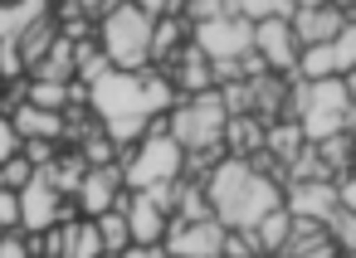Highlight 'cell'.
Masks as SVG:
<instances>
[{"label": "cell", "mask_w": 356, "mask_h": 258, "mask_svg": "<svg viewBox=\"0 0 356 258\" xmlns=\"http://www.w3.org/2000/svg\"><path fill=\"white\" fill-rule=\"evenodd\" d=\"M118 171H122V190L171 185V180H186V151L166 132H147L137 146L118 151Z\"/></svg>", "instance_id": "5"}, {"label": "cell", "mask_w": 356, "mask_h": 258, "mask_svg": "<svg viewBox=\"0 0 356 258\" xmlns=\"http://www.w3.org/2000/svg\"><path fill=\"white\" fill-rule=\"evenodd\" d=\"M327 49H332V74H337V78H346V74L356 69V20H346V25H341V35H337Z\"/></svg>", "instance_id": "23"}, {"label": "cell", "mask_w": 356, "mask_h": 258, "mask_svg": "<svg viewBox=\"0 0 356 258\" xmlns=\"http://www.w3.org/2000/svg\"><path fill=\"white\" fill-rule=\"evenodd\" d=\"M118 200H122V171L118 166H88L83 180H79V190H74L79 219H98V214L118 209Z\"/></svg>", "instance_id": "9"}, {"label": "cell", "mask_w": 356, "mask_h": 258, "mask_svg": "<svg viewBox=\"0 0 356 258\" xmlns=\"http://www.w3.org/2000/svg\"><path fill=\"white\" fill-rule=\"evenodd\" d=\"M176 112L166 117V137L191 156V151H205V146H220V137H225V122H229V112H225V103H220V88H210V93H195V98H181V103H171Z\"/></svg>", "instance_id": "6"}, {"label": "cell", "mask_w": 356, "mask_h": 258, "mask_svg": "<svg viewBox=\"0 0 356 258\" xmlns=\"http://www.w3.org/2000/svg\"><path fill=\"white\" fill-rule=\"evenodd\" d=\"M322 229H327V239L337 243V253H341V258H356V214L337 209V214H332Z\"/></svg>", "instance_id": "24"}, {"label": "cell", "mask_w": 356, "mask_h": 258, "mask_svg": "<svg viewBox=\"0 0 356 258\" xmlns=\"http://www.w3.org/2000/svg\"><path fill=\"white\" fill-rule=\"evenodd\" d=\"M10 127H15L20 141H54V146H59V137H64V117H59V112H40V108H30V103L15 108Z\"/></svg>", "instance_id": "15"}, {"label": "cell", "mask_w": 356, "mask_h": 258, "mask_svg": "<svg viewBox=\"0 0 356 258\" xmlns=\"http://www.w3.org/2000/svg\"><path fill=\"white\" fill-rule=\"evenodd\" d=\"M254 59L278 74V78H293V64H298V44H293V30L288 20H264L254 25Z\"/></svg>", "instance_id": "11"}, {"label": "cell", "mask_w": 356, "mask_h": 258, "mask_svg": "<svg viewBox=\"0 0 356 258\" xmlns=\"http://www.w3.org/2000/svg\"><path fill=\"white\" fill-rule=\"evenodd\" d=\"M186 30H191V49L205 64H229V59H244L254 49V25H244L234 15H220V20H205V25H186Z\"/></svg>", "instance_id": "7"}, {"label": "cell", "mask_w": 356, "mask_h": 258, "mask_svg": "<svg viewBox=\"0 0 356 258\" xmlns=\"http://www.w3.org/2000/svg\"><path fill=\"white\" fill-rule=\"evenodd\" d=\"M20 137H15V127H10V117H0V166H6L10 156H20Z\"/></svg>", "instance_id": "28"}, {"label": "cell", "mask_w": 356, "mask_h": 258, "mask_svg": "<svg viewBox=\"0 0 356 258\" xmlns=\"http://www.w3.org/2000/svg\"><path fill=\"white\" fill-rule=\"evenodd\" d=\"M44 15H49V6H40V0H30V6H0V44L15 49Z\"/></svg>", "instance_id": "17"}, {"label": "cell", "mask_w": 356, "mask_h": 258, "mask_svg": "<svg viewBox=\"0 0 356 258\" xmlns=\"http://www.w3.org/2000/svg\"><path fill=\"white\" fill-rule=\"evenodd\" d=\"M337 209H346V214H356V166L337 180Z\"/></svg>", "instance_id": "26"}, {"label": "cell", "mask_w": 356, "mask_h": 258, "mask_svg": "<svg viewBox=\"0 0 356 258\" xmlns=\"http://www.w3.org/2000/svg\"><path fill=\"white\" fill-rule=\"evenodd\" d=\"M98 49L113 74L152 69V20L142 15V6H113L98 20Z\"/></svg>", "instance_id": "4"}, {"label": "cell", "mask_w": 356, "mask_h": 258, "mask_svg": "<svg viewBox=\"0 0 356 258\" xmlns=\"http://www.w3.org/2000/svg\"><path fill=\"white\" fill-rule=\"evenodd\" d=\"M30 78L35 83H74V44L69 40H54L49 54L30 69Z\"/></svg>", "instance_id": "19"}, {"label": "cell", "mask_w": 356, "mask_h": 258, "mask_svg": "<svg viewBox=\"0 0 356 258\" xmlns=\"http://www.w3.org/2000/svg\"><path fill=\"white\" fill-rule=\"evenodd\" d=\"M10 229H20V205L10 190H0V234H10Z\"/></svg>", "instance_id": "29"}, {"label": "cell", "mask_w": 356, "mask_h": 258, "mask_svg": "<svg viewBox=\"0 0 356 258\" xmlns=\"http://www.w3.org/2000/svg\"><path fill=\"white\" fill-rule=\"evenodd\" d=\"M54 40H59V20H54V15H44V20H40V25H35V30L15 44V49H20V64H25V74H30V69L49 54V44H54Z\"/></svg>", "instance_id": "20"}, {"label": "cell", "mask_w": 356, "mask_h": 258, "mask_svg": "<svg viewBox=\"0 0 356 258\" xmlns=\"http://www.w3.org/2000/svg\"><path fill=\"white\" fill-rule=\"evenodd\" d=\"M283 117L298 122V132H302L307 146H317V141L341 137V132L351 127L356 108H351L341 78H322V83H298V78H293V93H288V112H283Z\"/></svg>", "instance_id": "3"}, {"label": "cell", "mask_w": 356, "mask_h": 258, "mask_svg": "<svg viewBox=\"0 0 356 258\" xmlns=\"http://www.w3.org/2000/svg\"><path fill=\"white\" fill-rule=\"evenodd\" d=\"M341 88H346V98H351V108H356V69H351V74L341 78Z\"/></svg>", "instance_id": "31"}, {"label": "cell", "mask_w": 356, "mask_h": 258, "mask_svg": "<svg viewBox=\"0 0 356 258\" xmlns=\"http://www.w3.org/2000/svg\"><path fill=\"white\" fill-rule=\"evenodd\" d=\"M113 69H108V59H103V49H93L88 40L83 44H74V78H79V88H93L98 78H108Z\"/></svg>", "instance_id": "21"}, {"label": "cell", "mask_w": 356, "mask_h": 258, "mask_svg": "<svg viewBox=\"0 0 356 258\" xmlns=\"http://www.w3.org/2000/svg\"><path fill=\"white\" fill-rule=\"evenodd\" d=\"M288 229H293V214L278 205V209H268L249 234H254V243H259V258H278L283 253V243H288Z\"/></svg>", "instance_id": "18"}, {"label": "cell", "mask_w": 356, "mask_h": 258, "mask_svg": "<svg viewBox=\"0 0 356 258\" xmlns=\"http://www.w3.org/2000/svg\"><path fill=\"white\" fill-rule=\"evenodd\" d=\"M30 175H35V166H30L25 156H10L6 166H0V190H10V195H15V190L30 185Z\"/></svg>", "instance_id": "25"}, {"label": "cell", "mask_w": 356, "mask_h": 258, "mask_svg": "<svg viewBox=\"0 0 356 258\" xmlns=\"http://www.w3.org/2000/svg\"><path fill=\"white\" fill-rule=\"evenodd\" d=\"M118 214L127 219V239H132V248H161V239H166V214L142 195V190H122V200H118Z\"/></svg>", "instance_id": "12"}, {"label": "cell", "mask_w": 356, "mask_h": 258, "mask_svg": "<svg viewBox=\"0 0 356 258\" xmlns=\"http://www.w3.org/2000/svg\"><path fill=\"white\" fill-rule=\"evenodd\" d=\"M15 205H20V234H44L64 219H74V209L64 205V195L49 185V171H35L25 190H15Z\"/></svg>", "instance_id": "8"}, {"label": "cell", "mask_w": 356, "mask_h": 258, "mask_svg": "<svg viewBox=\"0 0 356 258\" xmlns=\"http://www.w3.org/2000/svg\"><path fill=\"white\" fill-rule=\"evenodd\" d=\"M93 229H98V243H103V258H118L122 248H132V239H127V219H122L118 209H108V214H98V219H93Z\"/></svg>", "instance_id": "22"}, {"label": "cell", "mask_w": 356, "mask_h": 258, "mask_svg": "<svg viewBox=\"0 0 356 258\" xmlns=\"http://www.w3.org/2000/svg\"><path fill=\"white\" fill-rule=\"evenodd\" d=\"M205 205L210 219H220L225 229H254L268 209L283 205V190L268 171H259L254 161H234L225 156L210 175H205Z\"/></svg>", "instance_id": "2"}, {"label": "cell", "mask_w": 356, "mask_h": 258, "mask_svg": "<svg viewBox=\"0 0 356 258\" xmlns=\"http://www.w3.org/2000/svg\"><path fill=\"white\" fill-rule=\"evenodd\" d=\"M166 258H220L225 248V224L220 219H195V224H166Z\"/></svg>", "instance_id": "10"}, {"label": "cell", "mask_w": 356, "mask_h": 258, "mask_svg": "<svg viewBox=\"0 0 356 258\" xmlns=\"http://www.w3.org/2000/svg\"><path fill=\"white\" fill-rule=\"evenodd\" d=\"M88 103L103 122V137L113 146H137L147 127L176 103L171 83L161 69H137V74H108L88 88Z\"/></svg>", "instance_id": "1"}, {"label": "cell", "mask_w": 356, "mask_h": 258, "mask_svg": "<svg viewBox=\"0 0 356 258\" xmlns=\"http://www.w3.org/2000/svg\"><path fill=\"white\" fill-rule=\"evenodd\" d=\"M118 258H161V248H122Z\"/></svg>", "instance_id": "30"}, {"label": "cell", "mask_w": 356, "mask_h": 258, "mask_svg": "<svg viewBox=\"0 0 356 258\" xmlns=\"http://www.w3.org/2000/svg\"><path fill=\"white\" fill-rule=\"evenodd\" d=\"M0 258H30V239H25L20 229L0 234Z\"/></svg>", "instance_id": "27"}, {"label": "cell", "mask_w": 356, "mask_h": 258, "mask_svg": "<svg viewBox=\"0 0 356 258\" xmlns=\"http://www.w3.org/2000/svg\"><path fill=\"white\" fill-rule=\"evenodd\" d=\"M283 209L293 219H312V224H327L337 214V185L332 180H293L288 195H283Z\"/></svg>", "instance_id": "14"}, {"label": "cell", "mask_w": 356, "mask_h": 258, "mask_svg": "<svg viewBox=\"0 0 356 258\" xmlns=\"http://www.w3.org/2000/svg\"><path fill=\"white\" fill-rule=\"evenodd\" d=\"M220 146H225L234 161H254V156L264 151V122H254V117H229Z\"/></svg>", "instance_id": "16"}, {"label": "cell", "mask_w": 356, "mask_h": 258, "mask_svg": "<svg viewBox=\"0 0 356 258\" xmlns=\"http://www.w3.org/2000/svg\"><path fill=\"white\" fill-rule=\"evenodd\" d=\"M341 25H346V10H337V6H298V10H293V20H288V30H293V44H298V49L332 44V40L341 35Z\"/></svg>", "instance_id": "13"}]
</instances>
